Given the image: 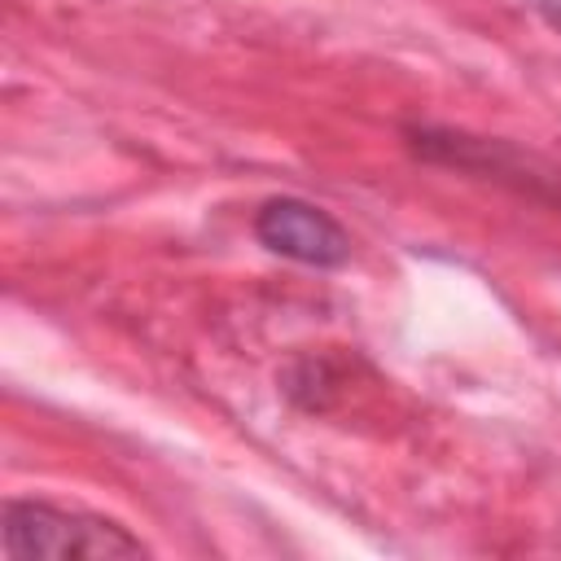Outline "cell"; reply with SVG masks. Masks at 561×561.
<instances>
[{"mask_svg":"<svg viewBox=\"0 0 561 561\" xmlns=\"http://www.w3.org/2000/svg\"><path fill=\"white\" fill-rule=\"evenodd\" d=\"M0 552L9 561H123L149 557V543L123 522L66 508L53 500H9L0 522Z\"/></svg>","mask_w":561,"mask_h":561,"instance_id":"obj_1","label":"cell"},{"mask_svg":"<svg viewBox=\"0 0 561 561\" xmlns=\"http://www.w3.org/2000/svg\"><path fill=\"white\" fill-rule=\"evenodd\" d=\"M403 145L421 162L482 175V180L504 184L530 202L561 210V167H552L539 153H526L508 140L473 136V131H456V127H434V123H412V127H403Z\"/></svg>","mask_w":561,"mask_h":561,"instance_id":"obj_2","label":"cell"},{"mask_svg":"<svg viewBox=\"0 0 561 561\" xmlns=\"http://www.w3.org/2000/svg\"><path fill=\"white\" fill-rule=\"evenodd\" d=\"M254 237L263 250L302 267H342L351 259L346 228L307 197H267L254 210Z\"/></svg>","mask_w":561,"mask_h":561,"instance_id":"obj_3","label":"cell"},{"mask_svg":"<svg viewBox=\"0 0 561 561\" xmlns=\"http://www.w3.org/2000/svg\"><path fill=\"white\" fill-rule=\"evenodd\" d=\"M535 9H539L552 26H561V0H535Z\"/></svg>","mask_w":561,"mask_h":561,"instance_id":"obj_4","label":"cell"}]
</instances>
